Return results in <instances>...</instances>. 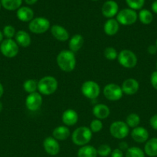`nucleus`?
I'll return each mask as SVG.
<instances>
[{"label":"nucleus","mask_w":157,"mask_h":157,"mask_svg":"<svg viewBox=\"0 0 157 157\" xmlns=\"http://www.w3.org/2000/svg\"><path fill=\"white\" fill-rule=\"evenodd\" d=\"M18 45L15 40L6 39L3 40L0 44V52L3 56L9 58H15L18 53Z\"/></svg>","instance_id":"nucleus-8"},{"label":"nucleus","mask_w":157,"mask_h":157,"mask_svg":"<svg viewBox=\"0 0 157 157\" xmlns=\"http://www.w3.org/2000/svg\"><path fill=\"white\" fill-rule=\"evenodd\" d=\"M131 137L135 142L143 144L149 140V132L145 127L139 126L132 129L131 131Z\"/></svg>","instance_id":"nucleus-15"},{"label":"nucleus","mask_w":157,"mask_h":157,"mask_svg":"<svg viewBox=\"0 0 157 157\" xmlns=\"http://www.w3.org/2000/svg\"><path fill=\"white\" fill-rule=\"evenodd\" d=\"M78 121V115L75 110L68 109L63 112L62 115V121L66 127H72L75 125Z\"/></svg>","instance_id":"nucleus-16"},{"label":"nucleus","mask_w":157,"mask_h":157,"mask_svg":"<svg viewBox=\"0 0 157 157\" xmlns=\"http://www.w3.org/2000/svg\"><path fill=\"white\" fill-rule=\"evenodd\" d=\"M58 88V81L52 76H45L38 81V93L43 95H51Z\"/></svg>","instance_id":"nucleus-3"},{"label":"nucleus","mask_w":157,"mask_h":157,"mask_svg":"<svg viewBox=\"0 0 157 157\" xmlns=\"http://www.w3.org/2000/svg\"><path fill=\"white\" fill-rule=\"evenodd\" d=\"M119 63L125 68H133L136 66L138 58L136 55L131 50L124 49L118 54L117 57Z\"/></svg>","instance_id":"nucleus-4"},{"label":"nucleus","mask_w":157,"mask_h":157,"mask_svg":"<svg viewBox=\"0 0 157 157\" xmlns=\"http://www.w3.org/2000/svg\"><path fill=\"white\" fill-rule=\"evenodd\" d=\"M109 132L110 134L115 139L123 140L129 135V127L124 121H114L110 125Z\"/></svg>","instance_id":"nucleus-5"},{"label":"nucleus","mask_w":157,"mask_h":157,"mask_svg":"<svg viewBox=\"0 0 157 157\" xmlns=\"http://www.w3.org/2000/svg\"><path fill=\"white\" fill-rule=\"evenodd\" d=\"M112 153V149L107 144H102L97 149V153L99 156L102 157H106L111 154Z\"/></svg>","instance_id":"nucleus-34"},{"label":"nucleus","mask_w":157,"mask_h":157,"mask_svg":"<svg viewBox=\"0 0 157 157\" xmlns=\"http://www.w3.org/2000/svg\"><path fill=\"white\" fill-rule=\"evenodd\" d=\"M81 91L86 98L93 100L98 98L99 95L100 87L95 81H86L82 84Z\"/></svg>","instance_id":"nucleus-9"},{"label":"nucleus","mask_w":157,"mask_h":157,"mask_svg":"<svg viewBox=\"0 0 157 157\" xmlns=\"http://www.w3.org/2000/svg\"><path fill=\"white\" fill-rule=\"evenodd\" d=\"M50 28V22L44 17L34 18L29 21V29L34 34H43L47 32Z\"/></svg>","instance_id":"nucleus-6"},{"label":"nucleus","mask_w":157,"mask_h":157,"mask_svg":"<svg viewBox=\"0 0 157 157\" xmlns=\"http://www.w3.org/2000/svg\"><path fill=\"white\" fill-rule=\"evenodd\" d=\"M92 132L87 127H79L75 129L72 134V141L75 145L83 147L90 142Z\"/></svg>","instance_id":"nucleus-2"},{"label":"nucleus","mask_w":157,"mask_h":157,"mask_svg":"<svg viewBox=\"0 0 157 157\" xmlns=\"http://www.w3.org/2000/svg\"><path fill=\"white\" fill-rule=\"evenodd\" d=\"M51 34L56 40L60 41H66L69 38V33L66 29L59 25H54L51 27Z\"/></svg>","instance_id":"nucleus-17"},{"label":"nucleus","mask_w":157,"mask_h":157,"mask_svg":"<svg viewBox=\"0 0 157 157\" xmlns=\"http://www.w3.org/2000/svg\"><path fill=\"white\" fill-rule=\"evenodd\" d=\"M84 44V38L80 34H75L69 39V48L71 52H77L83 48Z\"/></svg>","instance_id":"nucleus-22"},{"label":"nucleus","mask_w":157,"mask_h":157,"mask_svg":"<svg viewBox=\"0 0 157 157\" xmlns=\"http://www.w3.org/2000/svg\"><path fill=\"white\" fill-rule=\"evenodd\" d=\"M111 157H123V152L119 148L112 150Z\"/></svg>","instance_id":"nucleus-38"},{"label":"nucleus","mask_w":157,"mask_h":157,"mask_svg":"<svg viewBox=\"0 0 157 157\" xmlns=\"http://www.w3.org/2000/svg\"><path fill=\"white\" fill-rule=\"evenodd\" d=\"M56 62L58 67L64 72L72 71L76 65V58L74 52L70 50H63L58 54Z\"/></svg>","instance_id":"nucleus-1"},{"label":"nucleus","mask_w":157,"mask_h":157,"mask_svg":"<svg viewBox=\"0 0 157 157\" xmlns=\"http://www.w3.org/2000/svg\"><path fill=\"white\" fill-rule=\"evenodd\" d=\"M152 10L154 13L157 14V0L154 1L152 4Z\"/></svg>","instance_id":"nucleus-41"},{"label":"nucleus","mask_w":157,"mask_h":157,"mask_svg":"<svg viewBox=\"0 0 157 157\" xmlns=\"http://www.w3.org/2000/svg\"><path fill=\"white\" fill-rule=\"evenodd\" d=\"M155 45H156V47H157V39H156V41H155Z\"/></svg>","instance_id":"nucleus-48"},{"label":"nucleus","mask_w":157,"mask_h":157,"mask_svg":"<svg viewBox=\"0 0 157 157\" xmlns=\"http://www.w3.org/2000/svg\"><path fill=\"white\" fill-rule=\"evenodd\" d=\"M92 113L99 120L106 119L110 114V109L107 105L103 104H98L92 108Z\"/></svg>","instance_id":"nucleus-18"},{"label":"nucleus","mask_w":157,"mask_h":157,"mask_svg":"<svg viewBox=\"0 0 157 157\" xmlns=\"http://www.w3.org/2000/svg\"><path fill=\"white\" fill-rule=\"evenodd\" d=\"M103 127V122L101 121V120L99 119L93 120V121L91 122L90 126H89V129H90L91 131H92V133H98V132L101 131Z\"/></svg>","instance_id":"nucleus-35"},{"label":"nucleus","mask_w":157,"mask_h":157,"mask_svg":"<svg viewBox=\"0 0 157 157\" xmlns=\"http://www.w3.org/2000/svg\"><path fill=\"white\" fill-rule=\"evenodd\" d=\"M150 83L152 87L157 90V71H155L152 73L150 76Z\"/></svg>","instance_id":"nucleus-36"},{"label":"nucleus","mask_w":157,"mask_h":157,"mask_svg":"<svg viewBox=\"0 0 157 157\" xmlns=\"http://www.w3.org/2000/svg\"><path fill=\"white\" fill-rule=\"evenodd\" d=\"M97 149H95L93 146H83L80 147L77 152L78 157H97Z\"/></svg>","instance_id":"nucleus-25"},{"label":"nucleus","mask_w":157,"mask_h":157,"mask_svg":"<svg viewBox=\"0 0 157 157\" xmlns=\"http://www.w3.org/2000/svg\"><path fill=\"white\" fill-rule=\"evenodd\" d=\"M104 32L109 36H113L119 30V23L115 18H109L103 26Z\"/></svg>","instance_id":"nucleus-21"},{"label":"nucleus","mask_w":157,"mask_h":157,"mask_svg":"<svg viewBox=\"0 0 157 157\" xmlns=\"http://www.w3.org/2000/svg\"><path fill=\"white\" fill-rule=\"evenodd\" d=\"M42 104V98L38 92L29 94L26 99V107L30 111H36L39 110Z\"/></svg>","instance_id":"nucleus-11"},{"label":"nucleus","mask_w":157,"mask_h":157,"mask_svg":"<svg viewBox=\"0 0 157 157\" xmlns=\"http://www.w3.org/2000/svg\"><path fill=\"white\" fill-rule=\"evenodd\" d=\"M155 67H156V70H157V61L156 63H155Z\"/></svg>","instance_id":"nucleus-46"},{"label":"nucleus","mask_w":157,"mask_h":157,"mask_svg":"<svg viewBox=\"0 0 157 157\" xmlns=\"http://www.w3.org/2000/svg\"><path fill=\"white\" fill-rule=\"evenodd\" d=\"M149 124L153 130H157V113L151 117L149 120Z\"/></svg>","instance_id":"nucleus-37"},{"label":"nucleus","mask_w":157,"mask_h":157,"mask_svg":"<svg viewBox=\"0 0 157 157\" xmlns=\"http://www.w3.org/2000/svg\"><path fill=\"white\" fill-rule=\"evenodd\" d=\"M138 18L143 25H149L153 20V15L148 9H142L139 13Z\"/></svg>","instance_id":"nucleus-27"},{"label":"nucleus","mask_w":157,"mask_h":157,"mask_svg":"<svg viewBox=\"0 0 157 157\" xmlns=\"http://www.w3.org/2000/svg\"><path fill=\"white\" fill-rule=\"evenodd\" d=\"M23 89L28 94H32L36 92L38 90V81L34 79H28L23 83Z\"/></svg>","instance_id":"nucleus-28"},{"label":"nucleus","mask_w":157,"mask_h":157,"mask_svg":"<svg viewBox=\"0 0 157 157\" xmlns=\"http://www.w3.org/2000/svg\"><path fill=\"white\" fill-rule=\"evenodd\" d=\"M92 1H97V0H92Z\"/></svg>","instance_id":"nucleus-49"},{"label":"nucleus","mask_w":157,"mask_h":157,"mask_svg":"<svg viewBox=\"0 0 157 157\" xmlns=\"http://www.w3.org/2000/svg\"><path fill=\"white\" fill-rule=\"evenodd\" d=\"M2 108H3V105H2V103L1 102V101H0V112L2 111Z\"/></svg>","instance_id":"nucleus-45"},{"label":"nucleus","mask_w":157,"mask_h":157,"mask_svg":"<svg viewBox=\"0 0 157 157\" xmlns=\"http://www.w3.org/2000/svg\"><path fill=\"white\" fill-rule=\"evenodd\" d=\"M138 18L136 12L131 9H123L116 15V20L122 25H132Z\"/></svg>","instance_id":"nucleus-7"},{"label":"nucleus","mask_w":157,"mask_h":157,"mask_svg":"<svg viewBox=\"0 0 157 157\" xmlns=\"http://www.w3.org/2000/svg\"><path fill=\"white\" fill-rule=\"evenodd\" d=\"M126 4L129 9L133 10H139L143 7L145 4V0H126Z\"/></svg>","instance_id":"nucleus-32"},{"label":"nucleus","mask_w":157,"mask_h":157,"mask_svg":"<svg viewBox=\"0 0 157 157\" xmlns=\"http://www.w3.org/2000/svg\"><path fill=\"white\" fill-rule=\"evenodd\" d=\"M70 136V130L66 126H58L52 131V137L58 141L66 140Z\"/></svg>","instance_id":"nucleus-23"},{"label":"nucleus","mask_w":157,"mask_h":157,"mask_svg":"<svg viewBox=\"0 0 157 157\" xmlns=\"http://www.w3.org/2000/svg\"><path fill=\"white\" fill-rule=\"evenodd\" d=\"M103 54H104L105 58L107 60H109V61H114V60L117 58L119 53L113 47H107L105 48Z\"/></svg>","instance_id":"nucleus-31"},{"label":"nucleus","mask_w":157,"mask_h":157,"mask_svg":"<svg viewBox=\"0 0 157 157\" xmlns=\"http://www.w3.org/2000/svg\"><path fill=\"white\" fill-rule=\"evenodd\" d=\"M43 148L46 153L50 156H56L60 151L58 141L52 136H48L43 140Z\"/></svg>","instance_id":"nucleus-12"},{"label":"nucleus","mask_w":157,"mask_h":157,"mask_svg":"<svg viewBox=\"0 0 157 157\" xmlns=\"http://www.w3.org/2000/svg\"><path fill=\"white\" fill-rule=\"evenodd\" d=\"M37 1H38V0H25L26 4L29 5V6H32V5L35 4V3L37 2Z\"/></svg>","instance_id":"nucleus-42"},{"label":"nucleus","mask_w":157,"mask_h":157,"mask_svg":"<svg viewBox=\"0 0 157 157\" xmlns=\"http://www.w3.org/2000/svg\"><path fill=\"white\" fill-rule=\"evenodd\" d=\"M3 38H4V35H3L2 32H1V31H0V44H1V43L2 42L3 40H4L3 39Z\"/></svg>","instance_id":"nucleus-44"},{"label":"nucleus","mask_w":157,"mask_h":157,"mask_svg":"<svg viewBox=\"0 0 157 157\" xmlns=\"http://www.w3.org/2000/svg\"><path fill=\"white\" fill-rule=\"evenodd\" d=\"M2 33L4 37H6L8 39H12V38H15V35L16 34L15 29L12 25H8L3 28Z\"/></svg>","instance_id":"nucleus-33"},{"label":"nucleus","mask_w":157,"mask_h":157,"mask_svg":"<svg viewBox=\"0 0 157 157\" xmlns=\"http://www.w3.org/2000/svg\"><path fill=\"white\" fill-rule=\"evenodd\" d=\"M3 94H4V87H3V85L2 84V83L0 82V98L2 97Z\"/></svg>","instance_id":"nucleus-43"},{"label":"nucleus","mask_w":157,"mask_h":157,"mask_svg":"<svg viewBox=\"0 0 157 157\" xmlns=\"http://www.w3.org/2000/svg\"><path fill=\"white\" fill-rule=\"evenodd\" d=\"M144 150L137 147H129L126 151V157H145Z\"/></svg>","instance_id":"nucleus-30"},{"label":"nucleus","mask_w":157,"mask_h":157,"mask_svg":"<svg viewBox=\"0 0 157 157\" xmlns=\"http://www.w3.org/2000/svg\"><path fill=\"white\" fill-rule=\"evenodd\" d=\"M144 153L149 157L157 156V137L151 138L146 142Z\"/></svg>","instance_id":"nucleus-24"},{"label":"nucleus","mask_w":157,"mask_h":157,"mask_svg":"<svg viewBox=\"0 0 157 157\" xmlns=\"http://www.w3.org/2000/svg\"><path fill=\"white\" fill-rule=\"evenodd\" d=\"M105 98L111 101H116L123 98V92L122 87L117 84L110 83L106 84L103 89Z\"/></svg>","instance_id":"nucleus-10"},{"label":"nucleus","mask_w":157,"mask_h":157,"mask_svg":"<svg viewBox=\"0 0 157 157\" xmlns=\"http://www.w3.org/2000/svg\"><path fill=\"white\" fill-rule=\"evenodd\" d=\"M147 52L148 53L150 54V55H155V53L157 52V47L156 45H153V44H152V45H149V47H148L147 48Z\"/></svg>","instance_id":"nucleus-39"},{"label":"nucleus","mask_w":157,"mask_h":157,"mask_svg":"<svg viewBox=\"0 0 157 157\" xmlns=\"http://www.w3.org/2000/svg\"><path fill=\"white\" fill-rule=\"evenodd\" d=\"M0 2L2 6L9 11L18 10L22 3V0H0Z\"/></svg>","instance_id":"nucleus-26"},{"label":"nucleus","mask_w":157,"mask_h":157,"mask_svg":"<svg viewBox=\"0 0 157 157\" xmlns=\"http://www.w3.org/2000/svg\"><path fill=\"white\" fill-rule=\"evenodd\" d=\"M1 7H2V5H1V2H0V9H1Z\"/></svg>","instance_id":"nucleus-47"},{"label":"nucleus","mask_w":157,"mask_h":157,"mask_svg":"<svg viewBox=\"0 0 157 157\" xmlns=\"http://www.w3.org/2000/svg\"><path fill=\"white\" fill-rule=\"evenodd\" d=\"M16 16L18 20L24 22L31 21L34 18V12L27 6H21L16 12Z\"/></svg>","instance_id":"nucleus-19"},{"label":"nucleus","mask_w":157,"mask_h":157,"mask_svg":"<svg viewBox=\"0 0 157 157\" xmlns=\"http://www.w3.org/2000/svg\"><path fill=\"white\" fill-rule=\"evenodd\" d=\"M140 117L137 113H132L127 116L126 119V124H127L128 127L131 128H135V127H139V124H140Z\"/></svg>","instance_id":"nucleus-29"},{"label":"nucleus","mask_w":157,"mask_h":157,"mask_svg":"<svg viewBox=\"0 0 157 157\" xmlns=\"http://www.w3.org/2000/svg\"><path fill=\"white\" fill-rule=\"evenodd\" d=\"M15 41L18 46L22 48H27L31 44V37L27 32L19 30L16 32L15 35Z\"/></svg>","instance_id":"nucleus-20"},{"label":"nucleus","mask_w":157,"mask_h":157,"mask_svg":"<svg viewBox=\"0 0 157 157\" xmlns=\"http://www.w3.org/2000/svg\"><path fill=\"white\" fill-rule=\"evenodd\" d=\"M119 6L116 2L108 0L102 7V14L107 18H112L118 14Z\"/></svg>","instance_id":"nucleus-13"},{"label":"nucleus","mask_w":157,"mask_h":157,"mask_svg":"<svg viewBox=\"0 0 157 157\" xmlns=\"http://www.w3.org/2000/svg\"><path fill=\"white\" fill-rule=\"evenodd\" d=\"M119 150H121L122 151H124V150H127L128 149H129V145H128V144L126 142H124V141H122V142L119 143Z\"/></svg>","instance_id":"nucleus-40"},{"label":"nucleus","mask_w":157,"mask_h":157,"mask_svg":"<svg viewBox=\"0 0 157 157\" xmlns=\"http://www.w3.org/2000/svg\"><path fill=\"white\" fill-rule=\"evenodd\" d=\"M121 87L123 94L126 95H133L138 92L139 84L138 81L134 78H128L123 81Z\"/></svg>","instance_id":"nucleus-14"}]
</instances>
